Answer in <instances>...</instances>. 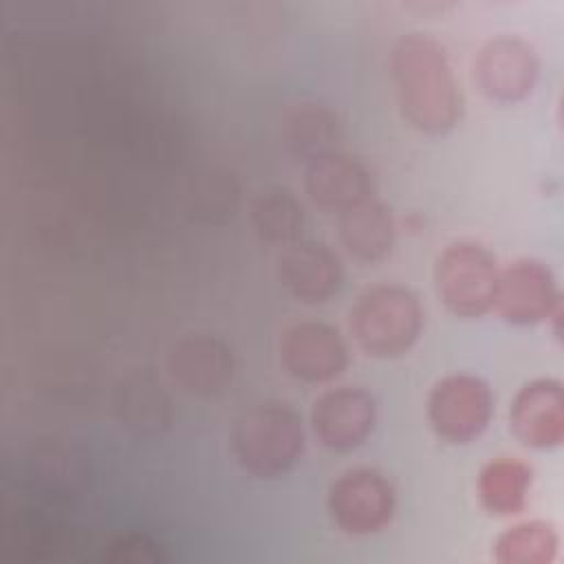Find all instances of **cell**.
I'll use <instances>...</instances> for the list:
<instances>
[{"mask_svg": "<svg viewBox=\"0 0 564 564\" xmlns=\"http://www.w3.org/2000/svg\"><path fill=\"white\" fill-rule=\"evenodd\" d=\"M513 436L531 449H555L564 441V388L560 379L527 381L509 405Z\"/></svg>", "mask_w": 564, "mask_h": 564, "instance_id": "5bb4252c", "label": "cell"}, {"mask_svg": "<svg viewBox=\"0 0 564 564\" xmlns=\"http://www.w3.org/2000/svg\"><path fill=\"white\" fill-rule=\"evenodd\" d=\"M401 117L421 134L445 137L463 119V88L447 46L432 33H403L390 51Z\"/></svg>", "mask_w": 564, "mask_h": 564, "instance_id": "6da1fadb", "label": "cell"}, {"mask_svg": "<svg viewBox=\"0 0 564 564\" xmlns=\"http://www.w3.org/2000/svg\"><path fill=\"white\" fill-rule=\"evenodd\" d=\"M339 240L359 262L375 264L386 260L397 242V220L390 205L377 196L339 214Z\"/></svg>", "mask_w": 564, "mask_h": 564, "instance_id": "2e32d148", "label": "cell"}, {"mask_svg": "<svg viewBox=\"0 0 564 564\" xmlns=\"http://www.w3.org/2000/svg\"><path fill=\"white\" fill-rule=\"evenodd\" d=\"M498 258L476 240H454L436 256L434 286L443 306L460 319L494 311L500 278Z\"/></svg>", "mask_w": 564, "mask_h": 564, "instance_id": "277c9868", "label": "cell"}, {"mask_svg": "<svg viewBox=\"0 0 564 564\" xmlns=\"http://www.w3.org/2000/svg\"><path fill=\"white\" fill-rule=\"evenodd\" d=\"M165 368L181 392L218 397L234 383L236 355L220 335L187 333L167 348Z\"/></svg>", "mask_w": 564, "mask_h": 564, "instance_id": "8fae6325", "label": "cell"}, {"mask_svg": "<svg viewBox=\"0 0 564 564\" xmlns=\"http://www.w3.org/2000/svg\"><path fill=\"white\" fill-rule=\"evenodd\" d=\"M106 560L115 564H156L165 560V551L150 533L126 531L108 544Z\"/></svg>", "mask_w": 564, "mask_h": 564, "instance_id": "44dd1931", "label": "cell"}, {"mask_svg": "<svg viewBox=\"0 0 564 564\" xmlns=\"http://www.w3.org/2000/svg\"><path fill=\"white\" fill-rule=\"evenodd\" d=\"M557 551V529L546 520L511 524L494 542V560L498 564H551Z\"/></svg>", "mask_w": 564, "mask_h": 564, "instance_id": "ffe728a7", "label": "cell"}, {"mask_svg": "<svg viewBox=\"0 0 564 564\" xmlns=\"http://www.w3.org/2000/svg\"><path fill=\"white\" fill-rule=\"evenodd\" d=\"M306 447L304 421L286 401L247 408L231 430V454L240 469L260 480L282 478L295 469Z\"/></svg>", "mask_w": 564, "mask_h": 564, "instance_id": "7a4b0ae2", "label": "cell"}, {"mask_svg": "<svg viewBox=\"0 0 564 564\" xmlns=\"http://www.w3.org/2000/svg\"><path fill=\"white\" fill-rule=\"evenodd\" d=\"M538 79V48L522 35L500 33L476 51L474 82L489 101L518 104L535 90Z\"/></svg>", "mask_w": 564, "mask_h": 564, "instance_id": "52a82bcc", "label": "cell"}, {"mask_svg": "<svg viewBox=\"0 0 564 564\" xmlns=\"http://www.w3.org/2000/svg\"><path fill=\"white\" fill-rule=\"evenodd\" d=\"M282 145L286 152L304 163L339 150L341 123L333 108L322 101H300L291 106L280 126Z\"/></svg>", "mask_w": 564, "mask_h": 564, "instance_id": "e0dca14e", "label": "cell"}, {"mask_svg": "<svg viewBox=\"0 0 564 564\" xmlns=\"http://www.w3.org/2000/svg\"><path fill=\"white\" fill-rule=\"evenodd\" d=\"M494 412V390L474 372L441 377L430 388L425 401V414L432 432L449 445H467L482 436Z\"/></svg>", "mask_w": 564, "mask_h": 564, "instance_id": "5b68a950", "label": "cell"}, {"mask_svg": "<svg viewBox=\"0 0 564 564\" xmlns=\"http://www.w3.org/2000/svg\"><path fill=\"white\" fill-rule=\"evenodd\" d=\"M326 509L341 533L352 538L375 535L397 513V489L379 469L352 467L330 482Z\"/></svg>", "mask_w": 564, "mask_h": 564, "instance_id": "8992f818", "label": "cell"}, {"mask_svg": "<svg viewBox=\"0 0 564 564\" xmlns=\"http://www.w3.org/2000/svg\"><path fill=\"white\" fill-rule=\"evenodd\" d=\"M533 467L520 456H496L487 460L476 480L482 509L498 518L520 516L529 505Z\"/></svg>", "mask_w": 564, "mask_h": 564, "instance_id": "ac0fdd59", "label": "cell"}, {"mask_svg": "<svg viewBox=\"0 0 564 564\" xmlns=\"http://www.w3.org/2000/svg\"><path fill=\"white\" fill-rule=\"evenodd\" d=\"M249 216L258 238L278 247L300 240L306 225L304 205L286 187L262 189L253 198Z\"/></svg>", "mask_w": 564, "mask_h": 564, "instance_id": "d6986e66", "label": "cell"}, {"mask_svg": "<svg viewBox=\"0 0 564 564\" xmlns=\"http://www.w3.org/2000/svg\"><path fill=\"white\" fill-rule=\"evenodd\" d=\"M275 273L282 289L308 306L330 302L344 286L341 258L319 240L300 238L282 247Z\"/></svg>", "mask_w": 564, "mask_h": 564, "instance_id": "7c38bea8", "label": "cell"}, {"mask_svg": "<svg viewBox=\"0 0 564 564\" xmlns=\"http://www.w3.org/2000/svg\"><path fill=\"white\" fill-rule=\"evenodd\" d=\"M494 311L513 326H535L562 311L553 269L538 258H518L500 269Z\"/></svg>", "mask_w": 564, "mask_h": 564, "instance_id": "30bf717a", "label": "cell"}, {"mask_svg": "<svg viewBox=\"0 0 564 564\" xmlns=\"http://www.w3.org/2000/svg\"><path fill=\"white\" fill-rule=\"evenodd\" d=\"M278 357L289 377L311 386L335 381L350 364L344 335L322 319L289 324L278 339Z\"/></svg>", "mask_w": 564, "mask_h": 564, "instance_id": "ba28073f", "label": "cell"}, {"mask_svg": "<svg viewBox=\"0 0 564 564\" xmlns=\"http://www.w3.org/2000/svg\"><path fill=\"white\" fill-rule=\"evenodd\" d=\"M304 192L326 214H344L375 196L370 167L355 154L333 150L304 163Z\"/></svg>", "mask_w": 564, "mask_h": 564, "instance_id": "4fadbf2b", "label": "cell"}, {"mask_svg": "<svg viewBox=\"0 0 564 564\" xmlns=\"http://www.w3.org/2000/svg\"><path fill=\"white\" fill-rule=\"evenodd\" d=\"M425 326V308L416 291L397 282L364 289L348 311V328L361 352L397 359L414 348Z\"/></svg>", "mask_w": 564, "mask_h": 564, "instance_id": "3957f363", "label": "cell"}, {"mask_svg": "<svg viewBox=\"0 0 564 564\" xmlns=\"http://www.w3.org/2000/svg\"><path fill=\"white\" fill-rule=\"evenodd\" d=\"M115 416L139 436H156L172 423V399L152 372H130L115 388Z\"/></svg>", "mask_w": 564, "mask_h": 564, "instance_id": "9a60e30c", "label": "cell"}, {"mask_svg": "<svg viewBox=\"0 0 564 564\" xmlns=\"http://www.w3.org/2000/svg\"><path fill=\"white\" fill-rule=\"evenodd\" d=\"M308 423L324 449L352 452L375 432L377 401L364 386H333L313 399Z\"/></svg>", "mask_w": 564, "mask_h": 564, "instance_id": "9c48e42d", "label": "cell"}]
</instances>
